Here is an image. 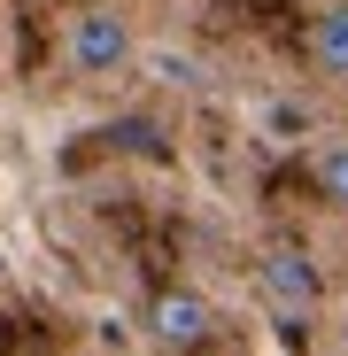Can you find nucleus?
Returning <instances> with one entry per match:
<instances>
[{
	"mask_svg": "<svg viewBox=\"0 0 348 356\" xmlns=\"http://www.w3.org/2000/svg\"><path fill=\"white\" fill-rule=\"evenodd\" d=\"M310 63H317L333 86H348V0H333V8L310 24Z\"/></svg>",
	"mask_w": 348,
	"mask_h": 356,
	"instance_id": "obj_4",
	"label": "nucleus"
},
{
	"mask_svg": "<svg viewBox=\"0 0 348 356\" xmlns=\"http://www.w3.org/2000/svg\"><path fill=\"white\" fill-rule=\"evenodd\" d=\"M310 178H317V194H325L333 209H348V132L325 140V147L310 155Z\"/></svg>",
	"mask_w": 348,
	"mask_h": 356,
	"instance_id": "obj_5",
	"label": "nucleus"
},
{
	"mask_svg": "<svg viewBox=\"0 0 348 356\" xmlns=\"http://www.w3.org/2000/svg\"><path fill=\"white\" fill-rule=\"evenodd\" d=\"M0 279H8V248H0Z\"/></svg>",
	"mask_w": 348,
	"mask_h": 356,
	"instance_id": "obj_6",
	"label": "nucleus"
},
{
	"mask_svg": "<svg viewBox=\"0 0 348 356\" xmlns=\"http://www.w3.org/2000/svg\"><path fill=\"white\" fill-rule=\"evenodd\" d=\"M147 333L186 356V348H201L217 333V310H209V294H194V286H163V294H147Z\"/></svg>",
	"mask_w": 348,
	"mask_h": 356,
	"instance_id": "obj_3",
	"label": "nucleus"
},
{
	"mask_svg": "<svg viewBox=\"0 0 348 356\" xmlns=\"http://www.w3.org/2000/svg\"><path fill=\"white\" fill-rule=\"evenodd\" d=\"M132 54H140V31H132L124 8H108V0H93V8H78L63 24V63L78 78H116Z\"/></svg>",
	"mask_w": 348,
	"mask_h": 356,
	"instance_id": "obj_1",
	"label": "nucleus"
},
{
	"mask_svg": "<svg viewBox=\"0 0 348 356\" xmlns=\"http://www.w3.org/2000/svg\"><path fill=\"white\" fill-rule=\"evenodd\" d=\"M256 286H263V302L286 318V325H310L317 302H325V279H317V256L302 241H271L256 256Z\"/></svg>",
	"mask_w": 348,
	"mask_h": 356,
	"instance_id": "obj_2",
	"label": "nucleus"
}]
</instances>
